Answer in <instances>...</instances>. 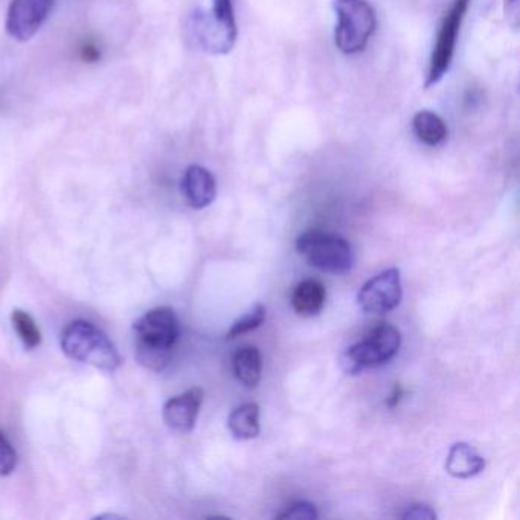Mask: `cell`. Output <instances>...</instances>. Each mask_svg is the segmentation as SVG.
<instances>
[{"label": "cell", "instance_id": "5", "mask_svg": "<svg viewBox=\"0 0 520 520\" xmlns=\"http://www.w3.org/2000/svg\"><path fill=\"white\" fill-rule=\"evenodd\" d=\"M333 8L339 19L334 33L336 46L344 54H359L376 31L374 8L366 0H334Z\"/></svg>", "mask_w": 520, "mask_h": 520}, {"label": "cell", "instance_id": "8", "mask_svg": "<svg viewBox=\"0 0 520 520\" xmlns=\"http://www.w3.org/2000/svg\"><path fill=\"white\" fill-rule=\"evenodd\" d=\"M403 298L399 269H388L371 278L357 295V304L368 315H385L399 307Z\"/></svg>", "mask_w": 520, "mask_h": 520}, {"label": "cell", "instance_id": "22", "mask_svg": "<svg viewBox=\"0 0 520 520\" xmlns=\"http://www.w3.org/2000/svg\"><path fill=\"white\" fill-rule=\"evenodd\" d=\"M83 57L84 60L95 61L98 60V57H100V52H98L94 46H86L83 51Z\"/></svg>", "mask_w": 520, "mask_h": 520}, {"label": "cell", "instance_id": "7", "mask_svg": "<svg viewBox=\"0 0 520 520\" xmlns=\"http://www.w3.org/2000/svg\"><path fill=\"white\" fill-rule=\"evenodd\" d=\"M469 5L470 0H453L452 7L444 16L440 31H438L437 45L432 52L431 66H429V72H427L426 83H424L427 89L440 83L441 78L449 71L453 54H455L456 40H458L461 23L466 17Z\"/></svg>", "mask_w": 520, "mask_h": 520}, {"label": "cell", "instance_id": "17", "mask_svg": "<svg viewBox=\"0 0 520 520\" xmlns=\"http://www.w3.org/2000/svg\"><path fill=\"white\" fill-rule=\"evenodd\" d=\"M11 321H13L14 330L19 334L20 341L26 348L34 350L42 344V333L28 313L23 310H14Z\"/></svg>", "mask_w": 520, "mask_h": 520}, {"label": "cell", "instance_id": "14", "mask_svg": "<svg viewBox=\"0 0 520 520\" xmlns=\"http://www.w3.org/2000/svg\"><path fill=\"white\" fill-rule=\"evenodd\" d=\"M232 437L238 441L254 440L260 435V408L257 403L238 406L228 421Z\"/></svg>", "mask_w": 520, "mask_h": 520}, {"label": "cell", "instance_id": "12", "mask_svg": "<svg viewBox=\"0 0 520 520\" xmlns=\"http://www.w3.org/2000/svg\"><path fill=\"white\" fill-rule=\"evenodd\" d=\"M484 469V458L470 444L458 443L450 449L449 456H447L446 470L453 478H473V476L479 475Z\"/></svg>", "mask_w": 520, "mask_h": 520}, {"label": "cell", "instance_id": "20", "mask_svg": "<svg viewBox=\"0 0 520 520\" xmlns=\"http://www.w3.org/2000/svg\"><path fill=\"white\" fill-rule=\"evenodd\" d=\"M17 466V453L10 441L0 432V476H8Z\"/></svg>", "mask_w": 520, "mask_h": 520}, {"label": "cell", "instance_id": "3", "mask_svg": "<svg viewBox=\"0 0 520 520\" xmlns=\"http://www.w3.org/2000/svg\"><path fill=\"white\" fill-rule=\"evenodd\" d=\"M402 347V334L389 324H379L365 339L348 348L341 357L345 374L356 376L366 368H377L394 359Z\"/></svg>", "mask_w": 520, "mask_h": 520}, {"label": "cell", "instance_id": "16", "mask_svg": "<svg viewBox=\"0 0 520 520\" xmlns=\"http://www.w3.org/2000/svg\"><path fill=\"white\" fill-rule=\"evenodd\" d=\"M412 124H414L415 135L423 144L435 147L447 138L446 122L431 110L418 112Z\"/></svg>", "mask_w": 520, "mask_h": 520}, {"label": "cell", "instance_id": "15", "mask_svg": "<svg viewBox=\"0 0 520 520\" xmlns=\"http://www.w3.org/2000/svg\"><path fill=\"white\" fill-rule=\"evenodd\" d=\"M232 368H234L235 377L241 385L246 386V388H255L260 383L261 370H263V362H261V354L258 348H240L232 357Z\"/></svg>", "mask_w": 520, "mask_h": 520}, {"label": "cell", "instance_id": "21", "mask_svg": "<svg viewBox=\"0 0 520 520\" xmlns=\"http://www.w3.org/2000/svg\"><path fill=\"white\" fill-rule=\"evenodd\" d=\"M403 519L435 520L437 519V514H435V511L432 510L431 507L418 504L409 508V510L403 514Z\"/></svg>", "mask_w": 520, "mask_h": 520}, {"label": "cell", "instance_id": "18", "mask_svg": "<svg viewBox=\"0 0 520 520\" xmlns=\"http://www.w3.org/2000/svg\"><path fill=\"white\" fill-rule=\"evenodd\" d=\"M264 321H266V307L263 304H257L251 312L246 313L243 318L234 322L231 330L226 334V339L232 341V339L240 338L243 334L251 333V331L257 330Z\"/></svg>", "mask_w": 520, "mask_h": 520}, {"label": "cell", "instance_id": "4", "mask_svg": "<svg viewBox=\"0 0 520 520\" xmlns=\"http://www.w3.org/2000/svg\"><path fill=\"white\" fill-rule=\"evenodd\" d=\"M191 34L209 54H228L237 40L232 0H212L211 13H197L191 17Z\"/></svg>", "mask_w": 520, "mask_h": 520}, {"label": "cell", "instance_id": "10", "mask_svg": "<svg viewBox=\"0 0 520 520\" xmlns=\"http://www.w3.org/2000/svg\"><path fill=\"white\" fill-rule=\"evenodd\" d=\"M203 391L193 388L173 397L164 406V420L173 431L188 434L193 431L203 403Z\"/></svg>", "mask_w": 520, "mask_h": 520}, {"label": "cell", "instance_id": "23", "mask_svg": "<svg viewBox=\"0 0 520 520\" xmlns=\"http://www.w3.org/2000/svg\"><path fill=\"white\" fill-rule=\"evenodd\" d=\"M400 397H402V389H400L399 386H395L394 394H392L391 400H389L388 405L391 406V408H394V406L397 405V402H399Z\"/></svg>", "mask_w": 520, "mask_h": 520}, {"label": "cell", "instance_id": "19", "mask_svg": "<svg viewBox=\"0 0 520 520\" xmlns=\"http://www.w3.org/2000/svg\"><path fill=\"white\" fill-rule=\"evenodd\" d=\"M275 517L277 519L313 520L318 517V510L310 502H295Z\"/></svg>", "mask_w": 520, "mask_h": 520}, {"label": "cell", "instance_id": "1", "mask_svg": "<svg viewBox=\"0 0 520 520\" xmlns=\"http://www.w3.org/2000/svg\"><path fill=\"white\" fill-rule=\"evenodd\" d=\"M136 359L150 371H162L170 363L179 341L180 325L170 307L150 310L133 325Z\"/></svg>", "mask_w": 520, "mask_h": 520}, {"label": "cell", "instance_id": "6", "mask_svg": "<svg viewBox=\"0 0 520 520\" xmlns=\"http://www.w3.org/2000/svg\"><path fill=\"white\" fill-rule=\"evenodd\" d=\"M296 251L316 269L334 275L350 272L356 263L351 244L330 232L309 231L299 235Z\"/></svg>", "mask_w": 520, "mask_h": 520}, {"label": "cell", "instance_id": "13", "mask_svg": "<svg viewBox=\"0 0 520 520\" xmlns=\"http://www.w3.org/2000/svg\"><path fill=\"white\" fill-rule=\"evenodd\" d=\"M327 301V289L318 280H304L292 293V307L299 316L312 318L319 315Z\"/></svg>", "mask_w": 520, "mask_h": 520}, {"label": "cell", "instance_id": "11", "mask_svg": "<svg viewBox=\"0 0 520 520\" xmlns=\"http://www.w3.org/2000/svg\"><path fill=\"white\" fill-rule=\"evenodd\" d=\"M182 193L188 205L194 209H203L216 199L217 183L211 171L200 165H191L183 174Z\"/></svg>", "mask_w": 520, "mask_h": 520}, {"label": "cell", "instance_id": "24", "mask_svg": "<svg viewBox=\"0 0 520 520\" xmlns=\"http://www.w3.org/2000/svg\"><path fill=\"white\" fill-rule=\"evenodd\" d=\"M507 2H510V4H516L517 0H507Z\"/></svg>", "mask_w": 520, "mask_h": 520}, {"label": "cell", "instance_id": "2", "mask_svg": "<svg viewBox=\"0 0 520 520\" xmlns=\"http://www.w3.org/2000/svg\"><path fill=\"white\" fill-rule=\"evenodd\" d=\"M61 350L71 359L89 363L107 373H113L121 365V356L107 334L83 319L71 322L63 330Z\"/></svg>", "mask_w": 520, "mask_h": 520}, {"label": "cell", "instance_id": "9", "mask_svg": "<svg viewBox=\"0 0 520 520\" xmlns=\"http://www.w3.org/2000/svg\"><path fill=\"white\" fill-rule=\"evenodd\" d=\"M54 0H13L8 10L7 33L17 42L33 39L51 14Z\"/></svg>", "mask_w": 520, "mask_h": 520}]
</instances>
